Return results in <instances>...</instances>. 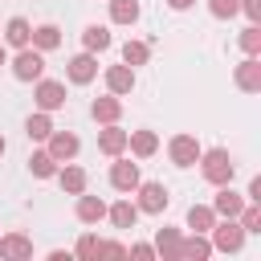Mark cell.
Returning a JSON list of instances; mask_svg holds the SVG:
<instances>
[{
  "label": "cell",
  "instance_id": "cell-1",
  "mask_svg": "<svg viewBox=\"0 0 261 261\" xmlns=\"http://www.w3.org/2000/svg\"><path fill=\"white\" fill-rule=\"evenodd\" d=\"M200 171H204V179L208 184H232V175H237V163H232V155L224 151V147H212V151H200Z\"/></svg>",
  "mask_w": 261,
  "mask_h": 261
},
{
  "label": "cell",
  "instance_id": "cell-2",
  "mask_svg": "<svg viewBox=\"0 0 261 261\" xmlns=\"http://www.w3.org/2000/svg\"><path fill=\"white\" fill-rule=\"evenodd\" d=\"M208 237H212V253H241V245H245V228L237 216H216Z\"/></svg>",
  "mask_w": 261,
  "mask_h": 261
},
{
  "label": "cell",
  "instance_id": "cell-3",
  "mask_svg": "<svg viewBox=\"0 0 261 261\" xmlns=\"http://www.w3.org/2000/svg\"><path fill=\"white\" fill-rule=\"evenodd\" d=\"M12 77H16V82H37V77H45V53L33 49V45H24V49L12 57Z\"/></svg>",
  "mask_w": 261,
  "mask_h": 261
},
{
  "label": "cell",
  "instance_id": "cell-4",
  "mask_svg": "<svg viewBox=\"0 0 261 261\" xmlns=\"http://www.w3.org/2000/svg\"><path fill=\"white\" fill-rule=\"evenodd\" d=\"M33 98H37V110L53 114V110H61V106H65V82L37 77V90H33Z\"/></svg>",
  "mask_w": 261,
  "mask_h": 261
},
{
  "label": "cell",
  "instance_id": "cell-5",
  "mask_svg": "<svg viewBox=\"0 0 261 261\" xmlns=\"http://www.w3.org/2000/svg\"><path fill=\"white\" fill-rule=\"evenodd\" d=\"M135 192H139L135 208H139V212H147V216H159V212L167 208V200H171V196H167V188H163V184H155V179H151V184H143V179H139V188H135Z\"/></svg>",
  "mask_w": 261,
  "mask_h": 261
},
{
  "label": "cell",
  "instance_id": "cell-6",
  "mask_svg": "<svg viewBox=\"0 0 261 261\" xmlns=\"http://www.w3.org/2000/svg\"><path fill=\"white\" fill-rule=\"evenodd\" d=\"M200 139L196 135H175L171 143H167V155H171V163L175 167H196V159H200Z\"/></svg>",
  "mask_w": 261,
  "mask_h": 261
},
{
  "label": "cell",
  "instance_id": "cell-7",
  "mask_svg": "<svg viewBox=\"0 0 261 261\" xmlns=\"http://www.w3.org/2000/svg\"><path fill=\"white\" fill-rule=\"evenodd\" d=\"M65 73H69L73 86H90V82L98 77V57H94V53H77V57L65 61Z\"/></svg>",
  "mask_w": 261,
  "mask_h": 261
},
{
  "label": "cell",
  "instance_id": "cell-8",
  "mask_svg": "<svg viewBox=\"0 0 261 261\" xmlns=\"http://www.w3.org/2000/svg\"><path fill=\"white\" fill-rule=\"evenodd\" d=\"M45 143H49V155H53L57 163H69V159L77 155V147H82L73 130H57V126H53V135H49Z\"/></svg>",
  "mask_w": 261,
  "mask_h": 261
},
{
  "label": "cell",
  "instance_id": "cell-9",
  "mask_svg": "<svg viewBox=\"0 0 261 261\" xmlns=\"http://www.w3.org/2000/svg\"><path fill=\"white\" fill-rule=\"evenodd\" d=\"M110 184H114L118 192H135V188H139V163L114 155V163H110Z\"/></svg>",
  "mask_w": 261,
  "mask_h": 261
},
{
  "label": "cell",
  "instance_id": "cell-10",
  "mask_svg": "<svg viewBox=\"0 0 261 261\" xmlns=\"http://www.w3.org/2000/svg\"><path fill=\"white\" fill-rule=\"evenodd\" d=\"M208 257H212V241H208V232L179 237V261H208Z\"/></svg>",
  "mask_w": 261,
  "mask_h": 261
},
{
  "label": "cell",
  "instance_id": "cell-11",
  "mask_svg": "<svg viewBox=\"0 0 261 261\" xmlns=\"http://www.w3.org/2000/svg\"><path fill=\"white\" fill-rule=\"evenodd\" d=\"M232 77H237V86H241L245 94H257V90H261V61H257V53H249V57L237 65Z\"/></svg>",
  "mask_w": 261,
  "mask_h": 261
},
{
  "label": "cell",
  "instance_id": "cell-12",
  "mask_svg": "<svg viewBox=\"0 0 261 261\" xmlns=\"http://www.w3.org/2000/svg\"><path fill=\"white\" fill-rule=\"evenodd\" d=\"M98 151H102V155H110V159H114V155H122V151H126V130H122L118 122H106V126L98 130Z\"/></svg>",
  "mask_w": 261,
  "mask_h": 261
},
{
  "label": "cell",
  "instance_id": "cell-13",
  "mask_svg": "<svg viewBox=\"0 0 261 261\" xmlns=\"http://www.w3.org/2000/svg\"><path fill=\"white\" fill-rule=\"evenodd\" d=\"M241 208H245V196L232 192V184H220V192L212 196V212L216 216H241Z\"/></svg>",
  "mask_w": 261,
  "mask_h": 261
},
{
  "label": "cell",
  "instance_id": "cell-14",
  "mask_svg": "<svg viewBox=\"0 0 261 261\" xmlns=\"http://www.w3.org/2000/svg\"><path fill=\"white\" fill-rule=\"evenodd\" d=\"M106 90L118 94V98L130 94V90H135V69H130L126 61H122V65H110V69H106Z\"/></svg>",
  "mask_w": 261,
  "mask_h": 261
},
{
  "label": "cell",
  "instance_id": "cell-15",
  "mask_svg": "<svg viewBox=\"0 0 261 261\" xmlns=\"http://www.w3.org/2000/svg\"><path fill=\"white\" fill-rule=\"evenodd\" d=\"M90 114H94V122H118L122 118V102H118V94H106V98H94V106H90Z\"/></svg>",
  "mask_w": 261,
  "mask_h": 261
},
{
  "label": "cell",
  "instance_id": "cell-16",
  "mask_svg": "<svg viewBox=\"0 0 261 261\" xmlns=\"http://www.w3.org/2000/svg\"><path fill=\"white\" fill-rule=\"evenodd\" d=\"M126 147L139 155V159H151L159 151V135L155 130H126Z\"/></svg>",
  "mask_w": 261,
  "mask_h": 261
},
{
  "label": "cell",
  "instance_id": "cell-17",
  "mask_svg": "<svg viewBox=\"0 0 261 261\" xmlns=\"http://www.w3.org/2000/svg\"><path fill=\"white\" fill-rule=\"evenodd\" d=\"M77 220H82V224H98V220H106V204H102L98 196L77 192Z\"/></svg>",
  "mask_w": 261,
  "mask_h": 261
},
{
  "label": "cell",
  "instance_id": "cell-18",
  "mask_svg": "<svg viewBox=\"0 0 261 261\" xmlns=\"http://www.w3.org/2000/svg\"><path fill=\"white\" fill-rule=\"evenodd\" d=\"M0 257H12V261L33 257V241L24 232H8V237H0Z\"/></svg>",
  "mask_w": 261,
  "mask_h": 261
},
{
  "label": "cell",
  "instance_id": "cell-19",
  "mask_svg": "<svg viewBox=\"0 0 261 261\" xmlns=\"http://www.w3.org/2000/svg\"><path fill=\"white\" fill-rule=\"evenodd\" d=\"M106 216H110V224H114V228H135V220H139V208H135V204H130V196H126V200L110 204V208H106Z\"/></svg>",
  "mask_w": 261,
  "mask_h": 261
},
{
  "label": "cell",
  "instance_id": "cell-20",
  "mask_svg": "<svg viewBox=\"0 0 261 261\" xmlns=\"http://www.w3.org/2000/svg\"><path fill=\"white\" fill-rule=\"evenodd\" d=\"M155 257L179 261V232H175V228H159V232H155Z\"/></svg>",
  "mask_w": 261,
  "mask_h": 261
},
{
  "label": "cell",
  "instance_id": "cell-21",
  "mask_svg": "<svg viewBox=\"0 0 261 261\" xmlns=\"http://www.w3.org/2000/svg\"><path fill=\"white\" fill-rule=\"evenodd\" d=\"M29 37H33V24H29L24 16H12V20L4 24V41H8L12 49H24V45H29Z\"/></svg>",
  "mask_w": 261,
  "mask_h": 261
},
{
  "label": "cell",
  "instance_id": "cell-22",
  "mask_svg": "<svg viewBox=\"0 0 261 261\" xmlns=\"http://www.w3.org/2000/svg\"><path fill=\"white\" fill-rule=\"evenodd\" d=\"M29 45H33V49H41V53H49V49H57V45H61V29H57V24H37V29H33V37H29Z\"/></svg>",
  "mask_w": 261,
  "mask_h": 261
},
{
  "label": "cell",
  "instance_id": "cell-23",
  "mask_svg": "<svg viewBox=\"0 0 261 261\" xmlns=\"http://www.w3.org/2000/svg\"><path fill=\"white\" fill-rule=\"evenodd\" d=\"M82 45H86V53L110 49V29H106V24H86V29H82Z\"/></svg>",
  "mask_w": 261,
  "mask_h": 261
},
{
  "label": "cell",
  "instance_id": "cell-24",
  "mask_svg": "<svg viewBox=\"0 0 261 261\" xmlns=\"http://www.w3.org/2000/svg\"><path fill=\"white\" fill-rule=\"evenodd\" d=\"M24 135H29L33 143H45V139L53 135V118H49L45 110H37V114H29V118H24Z\"/></svg>",
  "mask_w": 261,
  "mask_h": 261
},
{
  "label": "cell",
  "instance_id": "cell-25",
  "mask_svg": "<svg viewBox=\"0 0 261 261\" xmlns=\"http://www.w3.org/2000/svg\"><path fill=\"white\" fill-rule=\"evenodd\" d=\"M57 184H61V192L77 196V192H86V171L73 167V163H65V167H57Z\"/></svg>",
  "mask_w": 261,
  "mask_h": 261
},
{
  "label": "cell",
  "instance_id": "cell-26",
  "mask_svg": "<svg viewBox=\"0 0 261 261\" xmlns=\"http://www.w3.org/2000/svg\"><path fill=\"white\" fill-rule=\"evenodd\" d=\"M212 224H216L212 204H192V208H188V228H192V232H208Z\"/></svg>",
  "mask_w": 261,
  "mask_h": 261
},
{
  "label": "cell",
  "instance_id": "cell-27",
  "mask_svg": "<svg viewBox=\"0 0 261 261\" xmlns=\"http://www.w3.org/2000/svg\"><path fill=\"white\" fill-rule=\"evenodd\" d=\"M29 171H33L37 179H53V175H57V159H53L49 151H33V155H29Z\"/></svg>",
  "mask_w": 261,
  "mask_h": 261
},
{
  "label": "cell",
  "instance_id": "cell-28",
  "mask_svg": "<svg viewBox=\"0 0 261 261\" xmlns=\"http://www.w3.org/2000/svg\"><path fill=\"white\" fill-rule=\"evenodd\" d=\"M139 0H110V20L114 24H135L139 20Z\"/></svg>",
  "mask_w": 261,
  "mask_h": 261
},
{
  "label": "cell",
  "instance_id": "cell-29",
  "mask_svg": "<svg viewBox=\"0 0 261 261\" xmlns=\"http://www.w3.org/2000/svg\"><path fill=\"white\" fill-rule=\"evenodd\" d=\"M147 57H151V45L147 41H126L122 45V61L135 69V65H147Z\"/></svg>",
  "mask_w": 261,
  "mask_h": 261
},
{
  "label": "cell",
  "instance_id": "cell-30",
  "mask_svg": "<svg viewBox=\"0 0 261 261\" xmlns=\"http://www.w3.org/2000/svg\"><path fill=\"white\" fill-rule=\"evenodd\" d=\"M237 220H241V228H245V232H261V204H245Z\"/></svg>",
  "mask_w": 261,
  "mask_h": 261
},
{
  "label": "cell",
  "instance_id": "cell-31",
  "mask_svg": "<svg viewBox=\"0 0 261 261\" xmlns=\"http://www.w3.org/2000/svg\"><path fill=\"white\" fill-rule=\"evenodd\" d=\"M208 12H212L216 20H228V16L241 12V0H208Z\"/></svg>",
  "mask_w": 261,
  "mask_h": 261
},
{
  "label": "cell",
  "instance_id": "cell-32",
  "mask_svg": "<svg viewBox=\"0 0 261 261\" xmlns=\"http://www.w3.org/2000/svg\"><path fill=\"white\" fill-rule=\"evenodd\" d=\"M241 49H245V53H261V24H249V29L241 33Z\"/></svg>",
  "mask_w": 261,
  "mask_h": 261
},
{
  "label": "cell",
  "instance_id": "cell-33",
  "mask_svg": "<svg viewBox=\"0 0 261 261\" xmlns=\"http://www.w3.org/2000/svg\"><path fill=\"white\" fill-rule=\"evenodd\" d=\"M73 253H77L82 261H90V257H98V237H94V232H86V237L77 241V249H73Z\"/></svg>",
  "mask_w": 261,
  "mask_h": 261
},
{
  "label": "cell",
  "instance_id": "cell-34",
  "mask_svg": "<svg viewBox=\"0 0 261 261\" xmlns=\"http://www.w3.org/2000/svg\"><path fill=\"white\" fill-rule=\"evenodd\" d=\"M98 257H126V245H118V241H98Z\"/></svg>",
  "mask_w": 261,
  "mask_h": 261
},
{
  "label": "cell",
  "instance_id": "cell-35",
  "mask_svg": "<svg viewBox=\"0 0 261 261\" xmlns=\"http://www.w3.org/2000/svg\"><path fill=\"white\" fill-rule=\"evenodd\" d=\"M126 253H130V257H139V261H151V257H155V245H147V241H139V245H130Z\"/></svg>",
  "mask_w": 261,
  "mask_h": 261
},
{
  "label": "cell",
  "instance_id": "cell-36",
  "mask_svg": "<svg viewBox=\"0 0 261 261\" xmlns=\"http://www.w3.org/2000/svg\"><path fill=\"white\" fill-rule=\"evenodd\" d=\"M241 8L249 12V20H253V24H261V0H241Z\"/></svg>",
  "mask_w": 261,
  "mask_h": 261
},
{
  "label": "cell",
  "instance_id": "cell-37",
  "mask_svg": "<svg viewBox=\"0 0 261 261\" xmlns=\"http://www.w3.org/2000/svg\"><path fill=\"white\" fill-rule=\"evenodd\" d=\"M245 196H249V200H253V204H261V179H257V175H253V179H249V192H245Z\"/></svg>",
  "mask_w": 261,
  "mask_h": 261
},
{
  "label": "cell",
  "instance_id": "cell-38",
  "mask_svg": "<svg viewBox=\"0 0 261 261\" xmlns=\"http://www.w3.org/2000/svg\"><path fill=\"white\" fill-rule=\"evenodd\" d=\"M196 0H167V8H175V12H188Z\"/></svg>",
  "mask_w": 261,
  "mask_h": 261
},
{
  "label": "cell",
  "instance_id": "cell-39",
  "mask_svg": "<svg viewBox=\"0 0 261 261\" xmlns=\"http://www.w3.org/2000/svg\"><path fill=\"white\" fill-rule=\"evenodd\" d=\"M4 151H8V143H4V135H0V159H4Z\"/></svg>",
  "mask_w": 261,
  "mask_h": 261
},
{
  "label": "cell",
  "instance_id": "cell-40",
  "mask_svg": "<svg viewBox=\"0 0 261 261\" xmlns=\"http://www.w3.org/2000/svg\"><path fill=\"white\" fill-rule=\"evenodd\" d=\"M0 65H8V53H4V45H0Z\"/></svg>",
  "mask_w": 261,
  "mask_h": 261
}]
</instances>
